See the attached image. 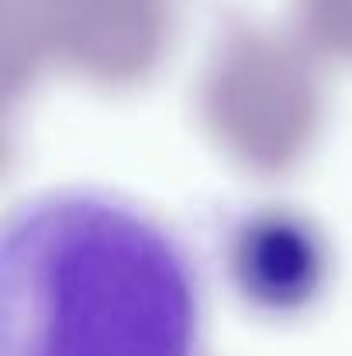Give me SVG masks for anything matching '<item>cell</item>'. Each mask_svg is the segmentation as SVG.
<instances>
[{
    "label": "cell",
    "mask_w": 352,
    "mask_h": 356,
    "mask_svg": "<svg viewBox=\"0 0 352 356\" xmlns=\"http://www.w3.org/2000/svg\"><path fill=\"white\" fill-rule=\"evenodd\" d=\"M0 356H208L194 249L117 191L24 197L0 229Z\"/></svg>",
    "instance_id": "cell-1"
},
{
    "label": "cell",
    "mask_w": 352,
    "mask_h": 356,
    "mask_svg": "<svg viewBox=\"0 0 352 356\" xmlns=\"http://www.w3.org/2000/svg\"><path fill=\"white\" fill-rule=\"evenodd\" d=\"M228 270L249 305L269 315H290L321 294L328 280V245L297 211L262 208L232 229Z\"/></svg>",
    "instance_id": "cell-2"
}]
</instances>
